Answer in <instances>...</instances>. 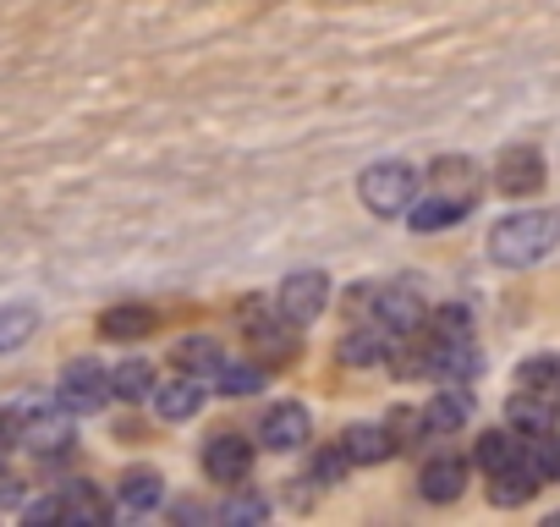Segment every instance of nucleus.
Instances as JSON below:
<instances>
[{"label":"nucleus","mask_w":560,"mask_h":527,"mask_svg":"<svg viewBox=\"0 0 560 527\" xmlns=\"http://www.w3.org/2000/svg\"><path fill=\"white\" fill-rule=\"evenodd\" d=\"M12 445H23V418L18 412H0V456H7Z\"/></svg>","instance_id":"473e14b6"},{"label":"nucleus","mask_w":560,"mask_h":527,"mask_svg":"<svg viewBox=\"0 0 560 527\" xmlns=\"http://www.w3.org/2000/svg\"><path fill=\"white\" fill-rule=\"evenodd\" d=\"M34 330H39V308H28V303L0 308V358H7V352H18V347H23Z\"/></svg>","instance_id":"393cba45"},{"label":"nucleus","mask_w":560,"mask_h":527,"mask_svg":"<svg viewBox=\"0 0 560 527\" xmlns=\"http://www.w3.org/2000/svg\"><path fill=\"white\" fill-rule=\"evenodd\" d=\"M61 505H67V522H105V516H110V505H105L89 483H72V489L61 494Z\"/></svg>","instance_id":"c85d7f7f"},{"label":"nucleus","mask_w":560,"mask_h":527,"mask_svg":"<svg viewBox=\"0 0 560 527\" xmlns=\"http://www.w3.org/2000/svg\"><path fill=\"white\" fill-rule=\"evenodd\" d=\"M396 341H401V336H390L385 325H369V330H358V336H341L336 358H341V368H380Z\"/></svg>","instance_id":"f8f14e48"},{"label":"nucleus","mask_w":560,"mask_h":527,"mask_svg":"<svg viewBox=\"0 0 560 527\" xmlns=\"http://www.w3.org/2000/svg\"><path fill=\"white\" fill-rule=\"evenodd\" d=\"M225 363H231V358H225L209 336H187V341L176 347V368H182V374H198V379H209V385H214V374H220Z\"/></svg>","instance_id":"4be33fe9"},{"label":"nucleus","mask_w":560,"mask_h":527,"mask_svg":"<svg viewBox=\"0 0 560 527\" xmlns=\"http://www.w3.org/2000/svg\"><path fill=\"white\" fill-rule=\"evenodd\" d=\"M429 374L434 379H445V385H467V379H478L483 374V358H478V347H472V336L467 341H429Z\"/></svg>","instance_id":"1a4fd4ad"},{"label":"nucleus","mask_w":560,"mask_h":527,"mask_svg":"<svg viewBox=\"0 0 560 527\" xmlns=\"http://www.w3.org/2000/svg\"><path fill=\"white\" fill-rule=\"evenodd\" d=\"M110 390H116V401H149V396H154V368H149L143 358H127V363L110 374Z\"/></svg>","instance_id":"b1692460"},{"label":"nucleus","mask_w":560,"mask_h":527,"mask_svg":"<svg viewBox=\"0 0 560 527\" xmlns=\"http://www.w3.org/2000/svg\"><path fill=\"white\" fill-rule=\"evenodd\" d=\"M110 396H116V390H110L105 363L78 358V363H67V368H61V390H56V401H61L67 412H100Z\"/></svg>","instance_id":"20e7f679"},{"label":"nucleus","mask_w":560,"mask_h":527,"mask_svg":"<svg viewBox=\"0 0 560 527\" xmlns=\"http://www.w3.org/2000/svg\"><path fill=\"white\" fill-rule=\"evenodd\" d=\"M544 489V478H538V467L522 456L516 467H505V472H489V500L494 505H522V500H533Z\"/></svg>","instance_id":"f3484780"},{"label":"nucleus","mask_w":560,"mask_h":527,"mask_svg":"<svg viewBox=\"0 0 560 527\" xmlns=\"http://www.w3.org/2000/svg\"><path fill=\"white\" fill-rule=\"evenodd\" d=\"M149 330H154V308H143V303H116V308L100 314V336L105 341H138Z\"/></svg>","instance_id":"6ab92c4d"},{"label":"nucleus","mask_w":560,"mask_h":527,"mask_svg":"<svg viewBox=\"0 0 560 527\" xmlns=\"http://www.w3.org/2000/svg\"><path fill=\"white\" fill-rule=\"evenodd\" d=\"M555 407H560V401H549V396H538V390H516L511 407H505V418H511V429H522V434H544V429L555 423Z\"/></svg>","instance_id":"5701e85b"},{"label":"nucleus","mask_w":560,"mask_h":527,"mask_svg":"<svg viewBox=\"0 0 560 527\" xmlns=\"http://www.w3.org/2000/svg\"><path fill=\"white\" fill-rule=\"evenodd\" d=\"M555 242H560V214H549V209H522V214L494 220V231H489V258L505 264V270H527V264H538V258L555 253Z\"/></svg>","instance_id":"f257e3e1"},{"label":"nucleus","mask_w":560,"mask_h":527,"mask_svg":"<svg viewBox=\"0 0 560 527\" xmlns=\"http://www.w3.org/2000/svg\"><path fill=\"white\" fill-rule=\"evenodd\" d=\"M308 434H314V418H308V407H298V401L269 407L264 423H258L264 450H298V445H308Z\"/></svg>","instance_id":"6e6552de"},{"label":"nucleus","mask_w":560,"mask_h":527,"mask_svg":"<svg viewBox=\"0 0 560 527\" xmlns=\"http://www.w3.org/2000/svg\"><path fill=\"white\" fill-rule=\"evenodd\" d=\"M434 192H451V198H462V203H478V165L472 160H462V154H445V160H434Z\"/></svg>","instance_id":"a211bd4d"},{"label":"nucleus","mask_w":560,"mask_h":527,"mask_svg":"<svg viewBox=\"0 0 560 527\" xmlns=\"http://www.w3.org/2000/svg\"><path fill=\"white\" fill-rule=\"evenodd\" d=\"M494 187L511 192V198L538 192V187H544V154H538L533 143H511V149H500V160H494Z\"/></svg>","instance_id":"39448f33"},{"label":"nucleus","mask_w":560,"mask_h":527,"mask_svg":"<svg viewBox=\"0 0 560 527\" xmlns=\"http://www.w3.org/2000/svg\"><path fill=\"white\" fill-rule=\"evenodd\" d=\"M325 303H330V281H325V270H298V276L280 281V292H275V314H280V319H292L298 330L314 325V319L325 314Z\"/></svg>","instance_id":"7ed1b4c3"},{"label":"nucleus","mask_w":560,"mask_h":527,"mask_svg":"<svg viewBox=\"0 0 560 527\" xmlns=\"http://www.w3.org/2000/svg\"><path fill=\"white\" fill-rule=\"evenodd\" d=\"M369 297H374V308H369V319L374 325H385L390 336H412V330H423V303L412 297V292H401V286H369Z\"/></svg>","instance_id":"0eeeda50"},{"label":"nucleus","mask_w":560,"mask_h":527,"mask_svg":"<svg viewBox=\"0 0 560 527\" xmlns=\"http://www.w3.org/2000/svg\"><path fill=\"white\" fill-rule=\"evenodd\" d=\"M160 494H165V478H160L154 467H127L121 483H116V500H121L127 511H154Z\"/></svg>","instance_id":"412c9836"},{"label":"nucleus","mask_w":560,"mask_h":527,"mask_svg":"<svg viewBox=\"0 0 560 527\" xmlns=\"http://www.w3.org/2000/svg\"><path fill=\"white\" fill-rule=\"evenodd\" d=\"M462 489H467V461H456V456H434L418 478V494L434 500V505H451Z\"/></svg>","instance_id":"4468645a"},{"label":"nucleus","mask_w":560,"mask_h":527,"mask_svg":"<svg viewBox=\"0 0 560 527\" xmlns=\"http://www.w3.org/2000/svg\"><path fill=\"white\" fill-rule=\"evenodd\" d=\"M341 450L352 456V467H374V461L396 456V440H390L385 423H352V429L341 434Z\"/></svg>","instance_id":"ddd939ff"},{"label":"nucleus","mask_w":560,"mask_h":527,"mask_svg":"<svg viewBox=\"0 0 560 527\" xmlns=\"http://www.w3.org/2000/svg\"><path fill=\"white\" fill-rule=\"evenodd\" d=\"M247 467H253V445L242 434H209L203 440V472L214 483H242Z\"/></svg>","instance_id":"9d476101"},{"label":"nucleus","mask_w":560,"mask_h":527,"mask_svg":"<svg viewBox=\"0 0 560 527\" xmlns=\"http://www.w3.org/2000/svg\"><path fill=\"white\" fill-rule=\"evenodd\" d=\"M347 467H352V456H347L341 445H336V450H319V456H314V483H341Z\"/></svg>","instance_id":"7c9ffc66"},{"label":"nucleus","mask_w":560,"mask_h":527,"mask_svg":"<svg viewBox=\"0 0 560 527\" xmlns=\"http://www.w3.org/2000/svg\"><path fill=\"white\" fill-rule=\"evenodd\" d=\"M358 198H363L369 214L396 220V214H407V209L418 203V171H412L407 160H374V165L358 176Z\"/></svg>","instance_id":"f03ea898"},{"label":"nucleus","mask_w":560,"mask_h":527,"mask_svg":"<svg viewBox=\"0 0 560 527\" xmlns=\"http://www.w3.org/2000/svg\"><path fill=\"white\" fill-rule=\"evenodd\" d=\"M264 368L258 363H225L220 374H214V396H258L264 390Z\"/></svg>","instance_id":"a878e982"},{"label":"nucleus","mask_w":560,"mask_h":527,"mask_svg":"<svg viewBox=\"0 0 560 527\" xmlns=\"http://www.w3.org/2000/svg\"><path fill=\"white\" fill-rule=\"evenodd\" d=\"M429 325H434V336H440V341H467V336H472V314H467L462 303L434 308V319H429Z\"/></svg>","instance_id":"c756f323"},{"label":"nucleus","mask_w":560,"mask_h":527,"mask_svg":"<svg viewBox=\"0 0 560 527\" xmlns=\"http://www.w3.org/2000/svg\"><path fill=\"white\" fill-rule=\"evenodd\" d=\"M264 511H269V505H264L258 494H236V500H231V505H225L220 516H225V522H258Z\"/></svg>","instance_id":"2f4dec72"},{"label":"nucleus","mask_w":560,"mask_h":527,"mask_svg":"<svg viewBox=\"0 0 560 527\" xmlns=\"http://www.w3.org/2000/svg\"><path fill=\"white\" fill-rule=\"evenodd\" d=\"M522 456L538 467V478L549 483V478H560V434H522Z\"/></svg>","instance_id":"cd10ccee"},{"label":"nucleus","mask_w":560,"mask_h":527,"mask_svg":"<svg viewBox=\"0 0 560 527\" xmlns=\"http://www.w3.org/2000/svg\"><path fill=\"white\" fill-rule=\"evenodd\" d=\"M72 418H78V412H67L61 401L45 407V412H28V418H23V445H28L34 456H67V450H72Z\"/></svg>","instance_id":"423d86ee"},{"label":"nucleus","mask_w":560,"mask_h":527,"mask_svg":"<svg viewBox=\"0 0 560 527\" xmlns=\"http://www.w3.org/2000/svg\"><path fill=\"white\" fill-rule=\"evenodd\" d=\"M467 412H472L467 385H445V390L423 407V429H429V434H456V429L467 423Z\"/></svg>","instance_id":"dca6fc26"},{"label":"nucleus","mask_w":560,"mask_h":527,"mask_svg":"<svg viewBox=\"0 0 560 527\" xmlns=\"http://www.w3.org/2000/svg\"><path fill=\"white\" fill-rule=\"evenodd\" d=\"M516 390H538L549 401H560V358H533L516 368Z\"/></svg>","instance_id":"bb28decb"},{"label":"nucleus","mask_w":560,"mask_h":527,"mask_svg":"<svg viewBox=\"0 0 560 527\" xmlns=\"http://www.w3.org/2000/svg\"><path fill=\"white\" fill-rule=\"evenodd\" d=\"M203 390H209V379H198V374H176V379H165V385H154V412L165 418V423H187V418H198V407H203Z\"/></svg>","instance_id":"9b49d317"},{"label":"nucleus","mask_w":560,"mask_h":527,"mask_svg":"<svg viewBox=\"0 0 560 527\" xmlns=\"http://www.w3.org/2000/svg\"><path fill=\"white\" fill-rule=\"evenodd\" d=\"M472 461H478L483 472H505V467L522 461V440L505 434V429H483V434L472 440Z\"/></svg>","instance_id":"aec40b11"},{"label":"nucleus","mask_w":560,"mask_h":527,"mask_svg":"<svg viewBox=\"0 0 560 527\" xmlns=\"http://www.w3.org/2000/svg\"><path fill=\"white\" fill-rule=\"evenodd\" d=\"M407 214H412V231L429 236V231H451V225H462V220L472 214V203H462V198H451V192H434V198L412 203Z\"/></svg>","instance_id":"2eb2a0df"}]
</instances>
